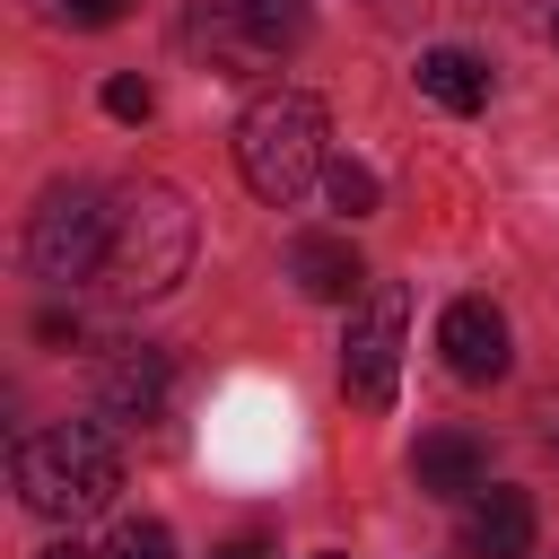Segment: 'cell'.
<instances>
[{
  "mask_svg": "<svg viewBox=\"0 0 559 559\" xmlns=\"http://www.w3.org/2000/svg\"><path fill=\"white\" fill-rule=\"evenodd\" d=\"M533 550V498L524 489H480L463 515V559H524Z\"/></svg>",
  "mask_w": 559,
  "mask_h": 559,
  "instance_id": "obj_9",
  "label": "cell"
},
{
  "mask_svg": "<svg viewBox=\"0 0 559 559\" xmlns=\"http://www.w3.org/2000/svg\"><path fill=\"white\" fill-rule=\"evenodd\" d=\"M210 559H262V550H253V542H227V550H210Z\"/></svg>",
  "mask_w": 559,
  "mask_h": 559,
  "instance_id": "obj_18",
  "label": "cell"
},
{
  "mask_svg": "<svg viewBox=\"0 0 559 559\" xmlns=\"http://www.w3.org/2000/svg\"><path fill=\"white\" fill-rule=\"evenodd\" d=\"M9 480H17V498H26L35 515L87 524V515H105L114 489H122V445L105 437V419H61V428L17 437Z\"/></svg>",
  "mask_w": 559,
  "mask_h": 559,
  "instance_id": "obj_2",
  "label": "cell"
},
{
  "mask_svg": "<svg viewBox=\"0 0 559 559\" xmlns=\"http://www.w3.org/2000/svg\"><path fill=\"white\" fill-rule=\"evenodd\" d=\"M105 114H114V122H148V114H157L148 79H131V70H122V79H105Z\"/></svg>",
  "mask_w": 559,
  "mask_h": 559,
  "instance_id": "obj_16",
  "label": "cell"
},
{
  "mask_svg": "<svg viewBox=\"0 0 559 559\" xmlns=\"http://www.w3.org/2000/svg\"><path fill=\"white\" fill-rule=\"evenodd\" d=\"M44 559H105V550H87V542H52Z\"/></svg>",
  "mask_w": 559,
  "mask_h": 559,
  "instance_id": "obj_17",
  "label": "cell"
},
{
  "mask_svg": "<svg viewBox=\"0 0 559 559\" xmlns=\"http://www.w3.org/2000/svg\"><path fill=\"white\" fill-rule=\"evenodd\" d=\"M306 559H341V550H306Z\"/></svg>",
  "mask_w": 559,
  "mask_h": 559,
  "instance_id": "obj_19",
  "label": "cell"
},
{
  "mask_svg": "<svg viewBox=\"0 0 559 559\" xmlns=\"http://www.w3.org/2000/svg\"><path fill=\"white\" fill-rule=\"evenodd\" d=\"M332 122L306 87H262L245 114H236V175L253 183V201L271 210H297L323 175H332Z\"/></svg>",
  "mask_w": 559,
  "mask_h": 559,
  "instance_id": "obj_1",
  "label": "cell"
},
{
  "mask_svg": "<svg viewBox=\"0 0 559 559\" xmlns=\"http://www.w3.org/2000/svg\"><path fill=\"white\" fill-rule=\"evenodd\" d=\"M192 271V201L157 175H131L114 192V245H105V288L114 297H166Z\"/></svg>",
  "mask_w": 559,
  "mask_h": 559,
  "instance_id": "obj_3",
  "label": "cell"
},
{
  "mask_svg": "<svg viewBox=\"0 0 559 559\" xmlns=\"http://www.w3.org/2000/svg\"><path fill=\"white\" fill-rule=\"evenodd\" d=\"M323 192H332V210H349V218H367V210H376V175H367L358 157H332Z\"/></svg>",
  "mask_w": 559,
  "mask_h": 559,
  "instance_id": "obj_14",
  "label": "cell"
},
{
  "mask_svg": "<svg viewBox=\"0 0 559 559\" xmlns=\"http://www.w3.org/2000/svg\"><path fill=\"white\" fill-rule=\"evenodd\" d=\"M402 323H411V297L402 288H367L349 306V332H341V393L358 411H393V384H402Z\"/></svg>",
  "mask_w": 559,
  "mask_h": 559,
  "instance_id": "obj_5",
  "label": "cell"
},
{
  "mask_svg": "<svg viewBox=\"0 0 559 559\" xmlns=\"http://www.w3.org/2000/svg\"><path fill=\"white\" fill-rule=\"evenodd\" d=\"M105 559H175V533H166L157 515H131V524H114Z\"/></svg>",
  "mask_w": 559,
  "mask_h": 559,
  "instance_id": "obj_13",
  "label": "cell"
},
{
  "mask_svg": "<svg viewBox=\"0 0 559 559\" xmlns=\"http://www.w3.org/2000/svg\"><path fill=\"white\" fill-rule=\"evenodd\" d=\"M550 44H559V17H550Z\"/></svg>",
  "mask_w": 559,
  "mask_h": 559,
  "instance_id": "obj_20",
  "label": "cell"
},
{
  "mask_svg": "<svg viewBox=\"0 0 559 559\" xmlns=\"http://www.w3.org/2000/svg\"><path fill=\"white\" fill-rule=\"evenodd\" d=\"M105 245H114V201L96 183H52L26 218V271L52 280V288H79L105 271Z\"/></svg>",
  "mask_w": 559,
  "mask_h": 559,
  "instance_id": "obj_4",
  "label": "cell"
},
{
  "mask_svg": "<svg viewBox=\"0 0 559 559\" xmlns=\"http://www.w3.org/2000/svg\"><path fill=\"white\" fill-rule=\"evenodd\" d=\"M480 472H489V454H480V437H463V428H437V437H419V454H411V480L437 489V498L480 489Z\"/></svg>",
  "mask_w": 559,
  "mask_h": 559,
  "instance_id": "obj_10",
  "label": "cell"
},
{
  "mask_svg": "<svg viewBox=\"0 0 559 559\" xmlns=\"http://www.w3.org/2000/svg\"><path fill=\"white\" fill-rule=\"evenodd\" d=\"M44 17L52 26H122L131 0H44Z\"/></svg>",
  "mask_w": 559,
  "mask_h": 559,
  "instance_id": "obj_15",
  "label": "cell"
},
{
  "mask_svg": "<svg viewBox=\"0 0 559 559\" xmlns=\"http://www.w3.org/2000/svg\"><path fill=\"white\" fill-rule=\"evenodd\" d=\"M175 393V358L157 341H105L96 349V419H157Z\"/></svg>",
  "mask_w": 559,
  "mask_h": 559,
  "instance_id": "obj_6",
  "label": "cell"
},
{
  "mask_svg": "<svg viewBox=\"0 0 559 559\" xmlns=\"http://www.w3.org/2000/svg\"><path fill=\"white\" fill-rule=\"evenodd\" d=\"M437 349H445V367H454L463 384H498V376H507V314H498L489 297H454V306L437 314Z\"/></svg>",
  "mask_w": 559,
  "mask_h": 559,
  "instance_id": "obj_7",
  "label": "cell"
},
{
  "mask_svg": "<svg viewBox=\"0 0 559 559\" xmlns=\"http://www.w3.org/2000/svg\"><path fill=\"white\" fill-rule=\"evenodd\" d=\"M288 280L306 288V297H323V306H358V245L349 236H332V227H306L297 245H288Z\"/></svg>",
  "mask_w": 559,
  "mask_h": 559,
  "instance_id": "obj_8",
  "label": "cell"
},
{
  "mask_svg": "<svg viewBox=\"0 0 559 559\" xmlns=\"http://www.w3.org/2000/svg\"><path fill=\"white\" fill-rule=\"evenodd\" d=\"M218 9L245 26V44H253V52L297 44V35H306V17H314V0H218Z\"/></svg>",
  "mask_w": 559,
  "mask_h": 559,
  "instance_id": "obj_12",
  "label": "cell"
},
{
  "mask_svg": "<svg viewBox=\"0 0 559 559\" xmlns=\"http://www.w3.org/2000/svg\"><path fill=\"white\" fill-rule=\"evenodd\" d=\"M419 87H428L445 114H480V105H489V70H480L472 52H454V44L419 52Z\"/></svg>",
  "mask_w": 559,
  "mask_h": 559,
  "instance_id": "obj_11",
  "label": "cell"
}]
</instances>
